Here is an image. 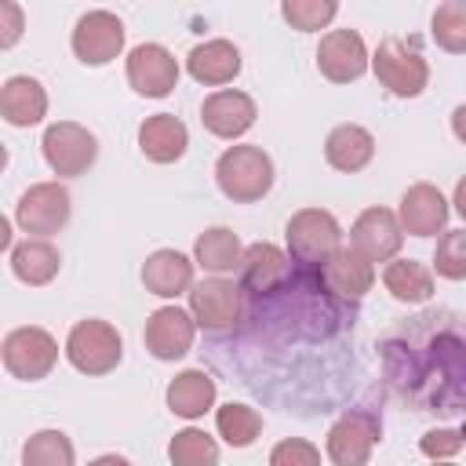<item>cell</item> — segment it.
<instances>
[{"instance_id":"cell-4","label":"cell","mask_w":466,"mask_h":466,"mask_svg":"<svg viewBox=\"0 0 466 466\" xmlns=\"http://www.w3.org/2000/svg\"><path fill=\"white\" fill-rule=\"evenodd\" d=\"M371 69H375L379 84L390 95H397V98H419L426 91V84H430V62L415 47H408L404 40H397V36H386L375 47Z\"/></svg>"},{"instance_id":"cell-27","label":"cell","mask_w":466,"mask_h":466,"mask_svg":"<svg viewBox=\"0 0 466 466\" xmlns=\"http://www.w3.org/2000/svg\"><path fill=\"white\" fill-rule=\"evenodd\" d=\"M382 284H386V291L397 302H408V306L426 302L433 295V273L422 262H415V258H393V262H386Z\"/></svg>"},{"instance_id":"cell-8","label":"cell","mask_w":466,"mask_h":466,"mask_svg":"<svg viewBox=\"0 0 466 466\" xmlns=\"http://www.w3.org/2000/svg\"><path fill=\"white\" fill-rule=\"evenodd\" d=\"M379 437H382L379 415L353 408L331 422V430L324 437V451H328L331 466H368Z\"/></svg>"},{"instance_id":"cell-26","label":"cell","mask_w":466,"mask_h":466,"mask_svg":"<svg viewBox=\"0 0 466 466\" xmlns=\"http://www.w3.org/2000/svg\"><path fill=\"white\" fill-rule=\"evenodd\" d=\"M193 262H197L200 269L215 273V277L233 273V269H240V262H244V244H240V237H237L233 229L211 226V229H204V233L197 237V244H193Z\"/></svg>"},{"instance_id":"cell-15","label":"cell","mask_w":466,"mask_h":466,"mask_svg":"<svg viewBox=\"0 0 466 466\" xmlns=\"http://www.w3.org/2000/svg\"><path fill=\"white\" fill-rule=\"evenodd\" d=\"M448 200L444 193L433 186V182H415L400 193V208H397V218H400V229L411 233V237H437L444 233L448 226Z\"/></svg>"},{"instance_id":"cell-16","label":"cell","mask_w":466,"mask_h":466,"mask_svg":"<svg viewBox=\"0 0 466 466\" xmlns=\"http://www.w3.org/2000/svg\"><path fill=\"white\" fill-rule=\"evenodd\" d=\"M258 109H255V98L237 91V87H222V91H211L200 106V124L215 135V138H240L251 124H255Z\"/></svg>"},{"instance_id":"cell-9","label":"cell","mask_w":466,"mask_h":466,"mask_svg":"<svg viewBox=\"0 0 466 466\" xmlns=\"http://www.w3.org/2000/svg\"><path fill=\"white\" fill-rule=\"evenodd\" d=\"M69 211H73V200L62 182H36L18 197L15 222L22 226V233L47 240L51 233H58L69 222Z\"/></svg>"},{"instance_id":"cell-1","label":"cell","mask_w":466,"mask_h":466,"mask_svg":"<svg viewBox=\"0 0 466 466\" xmlns=\"http://www.w3.org/2000/svg\"><path fill=\"white\" fill-rule=\"evenodd\" d=\"M215 182L233 204H255L273 189V160L262 146H229L215 160Z\"/></svg>"},{"instance_id":"cell-41","label":"cell","mask_w":466,"mask_h":466,"mask_svg":"<svg viewBox=\"0 0 466 466\" xmlns=\"http://www.w3.org/2000/svg\"><path fill=\"white\" fill-rule=\"evenodd\" d=\"M433 466H455V462H433Z\"/></svg>"},{"instance_id":"cell-25","label":"cell","mask_w":466,"mask_h":466,"mask_svg":"<svg viewBox=\"0 0 466 466\" xmlns=\"http://www.w3.org/2000/svg\"><path fill=\"white\" fill-rule=\"evenodd\" d=\"M58 266H62V255L51 240L44 237H25L11 248V273L29 284V288H44L58 277Z\"/></svg>"},{"instance_id":"cell-29","label":"cell","mask_w":466,"mask_h":466,"mask_svg":"<svg viewBox=\"0 0 466 466\" xmlns=\"http://www.w3.org/2000/svg\"><path fill=\"white\" fill-rule=\"evenodd\" d=\"M76 451L62 430H36L22 444V466H73Z\"/></svg>"},{"instance_id":"cell-33","label":"cell","mask_w":466,"mask_h":466,"mask_svg":"<svg viewBox=\"0 0 466 466\" xmlns=\"http://www.w3.org/2000/svg\"><path fill=\"white\" fill-rule=\"evenodd\" d=\"M433 269L444 280H466V229H444L433 251Z\"/></svg>"},{"instance_id":"cell-24","label":"cell","mask_w":466,"mask_h":466,"mask_svg":"<svg viewBox=\"0 0 466 466\" xmlns=\"http://www.w3.org/2000/svg\"><path fill=\"white\" fill-rule=\"evenodd\" d=\"M320 273H324V284L342 299H364L371 291V284H375V266L353 248H339L320 266Z\"/></svg>"},{"instance_id":"cell-30","label":"cell","mask_w":466,"mask_h":466,"mask_svg":"<svg viewBox=\"0 0 466 466\" xmlns=\"http://www.w3.org/2000/svg\"><path fill=\"white\" fill-rule=\"evenodd\" d=\"M430 36L448 55H466V0H444L437 4L430 18Z\"/></svg>"},{"instance_id":"cell-12","label":"cell","mask_w":466,"mask_h":466,"mask_svg":"<svg viewBox=\"0 0 466 466\" xmlns=\"http://www.w3.org/2000/svg\"><path fill=\"white\" fill-rule=\"evenodd\" d=\"M404 244V229L397 211L390 208H364L350 226V248L360 251L368 262H393Z\"/></svg>"},{"instance_id":"cell-35","label":"cell","mask_w":466,"mask_h":466,"mask_svg":"<svg viewBox=\"0 0 466 466\" xmlns=\"http://www.w3.org/2000/svg\"><path fill=\"white\" fill-rule=\"evenodd\" d=\"M466 444V430H426L419 437V451L433 462H448Z\"/></svg>"},{"instance_id":"cell-32","label":"cell","mask_w":466,"mask_h":466,"mask_svg":"<svg viewBox=\"0 0 466 466\" xmlns=\"http://www.w3.org/2000/svg\"><path fill=\"white\" fill-rule=\"evenodd\" d=\"M280 15H284V22L291 29L317 33V29H324L339 15V4L335 0H284L280 4Z\"/></svg>"},{"instance_id":"cell-31","label":"cell","mask_w":466,"mask_h":466,"mask_svg":"<svg viewBox=\"0 0 466 466\" xmlns=\"http://www.w3.org/2000/svg\"><path fill=\"white\" fill-rule=\"evenodd\" d=\"M167 459H171V466H218V444L204 430L186 426L171 437Z\"/></svg>"},{"instance_id":"cell-40","label":"cell","mask_w":466,"mask_h":466,"mask_svg":"<svg viewBox=\"0 0 466 466\" xmlns=\"http://www.w3.org/2000/svg\"><path fill=\"white\" fill-rule=\"evenodd\" d=\"M0 244H4V248H15V244H11V222H0Z\"/></svg>"},{"instance_id":"cell-5","label":"cell","mask_w":466,"mask_h":466,"mask_svg":"<svg viewBox=\"0 0 466 466\" xmlns=\"http://www.w3.org/2000/svg\"><path fill=\"white\" fill-rule=\"evenodd\" d=\"M4 368L11 379H22V382H40L51 375V368L58 364V342L51 331L36 328V324H25V328H15L4 335Z\"/></svg>"},{"instance_id":"cell-7","label":"cell","mask_w":466,"mask_h":466,"mask_svg":"<svg viewBox=\"0 0 466 466\" xmlns=\"http://www.w3.org/2000/svg\"><path fill=\"white\" fill-rule=\"evenodd\" d=\"M189 313L204 331H229L244 317V284L229 277H204L189 288Z\"/></svg>"},{"instance_id":"cell-38","label":"cell","mask_w":466,"mask_h":466,"mask_svg":"<svg viewBox=\"0 0 466 466\" xmlns=\"http://www.w3.org/2000/svg\"><path fill=\"white\" fill-rule=\"evenodd\" d=\"M451 204H455V211H459V218L466 222V175L455 182V193H451Z\"/></svg>"},{"instance_id":"cell-3","label":"cell","mask_w":466,"mask_h":466,"mask_svg":"<svg viewBox=\"0 0 466 466\" xmlns=\"http://www.w3.org/2000/svg\"><path fill=\"white\" fill-rule=\"evenodd\" d=\"M284 240H288V255L295 262H306V266H324L342 244V229H339V218L324 208H302L288 218L284 226Z\"/></svg>"},{"instance_id":"cell-11","label":"cell","mask_w":466,"mask_h":466,"mask_svg":"<svg viewBox=\"0 0 466 466\" xmlns=\"http://www.w3.org/2000/svg\"><path fill=\"white\" fill-rule=\"evenodd\" d=\"M371 66L368 44L357 29H328L317 44V69L331 84H350Z\"/></svg>"},{"instance_id":"cell-6","label":"cell","mask_w":466,"mask_h":466,"mask_svg":"<svg viewBox=\"0 0 466 466\" xmlns=\"http://www.w3.org/2000/svg\"><path fill=\"white\" fill-rule=\"evenodd\" d=\"M40 149H44V160L55 175L62 178H73V175H84L95 157H98V138L76 124V120H55L44 127V138H40Z\"/></svg>"},{"instance_id":"cell-21","label":"cell","mask_w":466,"mask_h":466,"mask_svg":"<svg viewBox=\"0 0 466 466\" xmlns=\"http://www.w3.org/2000/svg\"><path fill=\"white\" fill-rule=\"evenodd\" d=\"M0 113L11 127H33L47 113V91L36 76H7L0 87Z\"/></svg>"},{"instance_id":"cell-37","label":"cell","mask_w":466,"mask_h":466,"mask_svg":"<svg viewBox=\"0 0 466 466\" xmlns=\"http://www.w3.org/2000/svg\"><path fill=\"white\" fill-rule=\"evenodd\" d=\"M451 131H455V138L466 146V102L451 109Z\"/></svg>"},{"instance_id":"cell-14","label":"cell","mask_w":466,"mask_h":466,"mask_svg":"<svg viewBox=\"0 0 466 466\" xmlns=\"http://www.w3.org/2000/svg\"><path fill=\"white\" fill-rule=\"evenodd\" d=\"M146 350L157 357V360H178L193 350V339H197V320L189 309L182 306H160L149 313L146 320Z\"/></svg>"},{"instance_id":"cell-17","label":"cell","mask_w":466,"mask_h":466,"mask_svg":"<svg viewBox=\"0 0 466 466\" xmlns=\"http://www.w3.org/2000/svg\"><path fill=\"white\" fill-rule=\"evenodd\" d=\"M138 149L153 164H175L189 149V131L175 113H153L138 124Z\"/></svg>"},{"instance_id":"cell-10","label":"cell","mask_w":466,"mask_h":466,"mask_svg":"<svg viewBox=\"0 0 466 466\" xmlns=\"http://www.w3.org/2000/svg\"><path fill=\"white\" fill-rule=\"evenodd\" d=\"M69 44H73V55L84 66H106L124 51V22L113 11H102V7L84 11L73 25Z\"/></svg>"},{"instance_id":"cell-18","label":"cell","mask_w":466,"mask_h":466,"mask_svg":"<svg viewBox=\"0 0 466 466\" xmlns=\"http://www.w3.org/2000/svg\"><path fill=\"white\" fill-rule=\"evenodd\" d=\"M193 266L182 251L175 248H157L146 262H142V284L149 295L157 299H178V295H189L193 288Z\"/></svg>"},{"instance_id":"cell-20","label":"cell","mask_w":466,"mask_h":466,"mask_svg":"<svg viewBox=\"0 0 466 466\" xmlns=\"http://www.w3.org/2000/svg\"><path fill=\"white\" fill-rule=\"evenodd\" d=\"M215 393H218V386H215V379L204 368H186V371H178L167 382L164 400H167V411L171 415H178V419H200L204 411L215 408Z\"/></svg>"},{"instance_id":"cell-39","label":"cell","mask_w":466,"mask_h":466,"mask_svg":"<svg viewBox=\"0 0 466 466\" xmlns=\"http://www.w3.org/2000/svg\"><path fill=\"white\" fill-rule=\"evenodd\" d=\"M87 466H131L124 455H98V459H91Z\"/></svg>"},{"instance_id":"cell-34","label":"cell","mask_w":466,"mask_h":466,"mask_svg":"<svg viewBox=\"0 0 466 466\" xmlns=\"http://www.w3.org/2000/svg\"><path fill=\"white\" fill-rule=\"evenodd\" d=\"M269 466H320V448L306 437H284L273 444Z\"/></svg>"},{"instance_id":"cell-36","label":"cell","mask_w":466,"mask_h":466,"mask_svg":"<svg viewBox=\"0 0 466 466\" xmlns=\"http://www.w3.org/2000/svg\"><path fill=\"white\" fill-rule=\"evenodd\" d=\"M0 47L7 51V47H15L18 44V36H22V29H25V18H22V7L15 4V0H4L0 4Z\"/></svg>"},{"instance_id":"cell-22","label":"cell","mask_w":466,"mask_h":466,"mask_svg":"<svg viewBox=\"0 0 466 466\" xmlns=\"http://www.w3.org/2000/svg\"><path fill=\"white\" fill-rule=\"evenodd\" d=\"M375 157V138L368 127L360 124H339L328 131L324 138V160L342 171V175H353V171H364Z\"/></svg>"},{"instance_id":"cell-28","label":"cell","mask_w":466,"mask_h":466,"mask_svg":"<svg viewBox=\"0 0 466 466\" xmlns=\"http://www.w3.org/2000/svg\"><path fill=\"white\" fill-rule=\"evenodd\" d=\"M215 430L229 448H248L262 433V415L240 400H229L215 411Z\"/></svg>"},{"instance_id":"cell-23","label":"cell","mask_w":466,"mask_h":466,"mask_svg":"<svg viewBox=\"0 0 466 466\" xmlns=\"http://www.w3.org/2000/svg\"><path fill=\"white\" fill-rule=\"evenodd\" d=\"M291 273V255H284L277 244L269 240H258V244H248L244 248V262H240V280L248 291H273L288 280Z\"/></svg>"},{"instance_id":"cell-19","label":"cell","mask_w":466,"mask_h":466,"mask_svg":"<svg viewBox=\"0 0 466 466\" xmlns=\"http://www.w3.org/2000/svg\"><path fill=\"white\" fill-rule=\"evenodd\" d=\"M186 73L197 84H208V87L222 91V84H229L240 73V51H237L233 40H222V36L204 40L186 55Z\"/></svg>"},{"instance_id":"cell-13","label":"cell","mask_w":466,"mask_h":466,"mask_svg":"<svg viewBox=\"0 0 466 466\" xmlns=\"http://www.w3.org/2000/svg\"><path fill=\"white\" fill-rule=\"evenodd\" d=\"M127 84L142 98H164L178 84V58L164 44H138L127 51Z\"/></svg>"},{"instance_id":"cell-2","label":"cell","mask_w":466,"mask_h":466,"mask_svg":"<svg viewBox=\"0 0 466 466\" xmlns=\"http://www.w3.org/2000/svg\"><path fill=\"white\" fill-rule=\"evenodd\" d=\"M124 357V339L109 320H76L66 335V360L80 375H109Z\"/></svg>"}]
</instances>
